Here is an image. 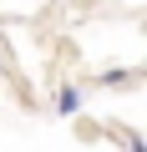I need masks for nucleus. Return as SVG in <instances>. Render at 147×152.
I'll return each instance as SVG.
<instances>
[{"instance_id":"obj_1","label":"nucleus","mask_w":147,"mask_h":152,"mask_svg":"<svg viewBox=\"0 0 147 152\" xmlns=\"http://www.w3.org/2000/svg\"><path fill=\"white\" fill-rule=\"evenodd\" d=\"M51 107H56V117H81V107H86V96H81V86L76 81H66L56 96H51Z\"/></svg>"},{"instance_id":"obj_2","label":"nucleus","mask_w":147,"mask_h":152,"mask_svg":"<svg viewBox=\"0 0 147 152\" xmlns=\"http://www.w3.org/2000/svg\"><path fill=\"white\" fill-rule=\"evenodd\" d=\"M97 86H102V91H127V86H137V71H132V66H107V71L97 76Z\"/></svg>"},{"instance_id":"obj_3","label":"nucleus","mask_w":147,"mask_h":152,"mask_svg":"<svg viewBox=\"0 0 147 152\" xmlns=\"http://www.w3.org/2000/svg\"><path fill=\"white\" fill-rule=\"evenodd\" d=\"M122 142H127V152H147V147H142V137H137V132H122Z\"/></svg>"}]
</instances>
